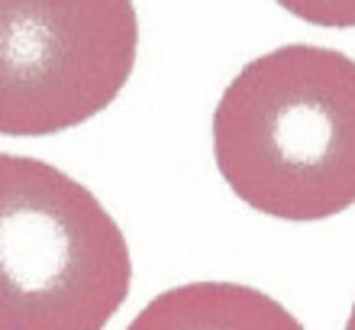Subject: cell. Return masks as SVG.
Masks as SVG:
<instances>
[{
  "label": "cell",
  "mask_w": 355,
  "mask_h": 330,
  "mask_svg": "<svg viewBox=\"0 0 355 330\" xmlns=\"http://www.w3.org/2000/svg\"><path fill=\"white\" fill-rule=\"evenodd\" d=\"M126 330H304V324L252 285L187 282L155 295Z\"/></svg>",
  "instance_id": "4"
},
{
  "label": "cell",
  "mask_w": 355,
  "mask_h": 330,
  "mask_svg": "<svg viewBox=\"0 0 355 330\" xmlns=\"http://www.w3.org/2000/svg\"><path fill=\"white\" fill-rule=\"evenodd\" d=\"M214 159L236 198L291 224L355 204V58L271 49L239 68L214 110Z\"/></svg>",
  "instance_id": "1"
},
{
  "label": "cell",
  "mask_w": 355,
  "mask_h": 330,
  "mask_svg": "<svg viewBox=\"0 0 355 330\" xmlns=\"http://www.w3.org/2000/svg\"><path fill=\"white\" fill-rule=\"evenodd\" d=\"M281 7L313 26H355V0H278Z\"/></svg>",
  "instance_id": "5"
},
{
  "label": "cell",
  "mask_w": 355,
  "mask_h": 330,
  "mask_svg": "<svg viewBox=\"0 0 355 330\" xmlns=\"http://www.w3.org/2000/svg\"><path fill=\"white\" fill-rule=\"evenodd\" d=\"M132 285L116 220L62 169L0 152V330H103Z\"/></svg>",
  "instance_id": "2"
},
{
  "label": "cell",
  "mask_w": 355,
  "mask_h": 330,
  "mask_svg": "<svg viewBox=\"0 0 355 330\" xmlns=\"http://www.w3.org/2000/svg\"><path fill=\"white\" fill-rule=\"evenodd\" d=\"M346 330H355V304H352V311H349V321H346Z\"/></svg>",
  "instance_id": "6"
},
{
  "label": "cell",
  "mask_w": 355,
  "mask_h": 330,
  "mask_svg": "<svg viewBox=\"0 0 355 330\" xmlns=\"http://www.w3.org/2000/svg\"><path fill=\"white\" fill-rule=\"evenodd\" d=\"M136 46L132 0H0V136H52L107 110Z\"/></svg>",
  "instance_id": "3"
}]
</instances>
